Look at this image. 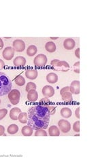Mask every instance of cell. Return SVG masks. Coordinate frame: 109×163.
<instances>
[{
    "label": "cell",
    "instance_id": "cell-1",
    "mask_svg": "<svg viewBox=\"0 0 109 163\" xmlns=\"http://www.w3.org/2000/svg\"><path fill=\"white\" fill-rule=\"evenodd\" d=\"M50 113L45 105H38L31 107L27 113V124L33 130L48 128L50 122Z\"/></svg>",
    "mask_w": 109,
    "mask_h": 163
},
{
    "label": "cell",
    "instance_id": "cell-2",
    "mask_svg": "<svg viewBox=\"0 0 109 163\" xmlns=\"http://www.w3.org/2000/svg\"><path fill=\"white\" fill-rule=\"evenodd\" d=\"M12 87V83L6 74L0 72V97L8 95Z\"/></svg>",
    "mask_w": 109,
    "mask_h": 163
},
{
    "label": "cell",
    "instance_id": "cell-3",
    "mask_svg": "<svg viewBox=\"0 0 109 163\" xmlns=\"http://www.w3.org/2000/svg\"><path fill=\"white\" fill-rule=\"evenodd\" d=\"M51 65L54 70L57 72H67L70 69V67L68 62L66 61H60L58 59H53L50 62Z\"/></svg>",
    "mask_w": 109,
    "mask_h": 163
},
{
    "label": "cell",
    "instance_id": "cell-4",
    "mask_svg": "<svg viewBox=\"0 0 109 163\" xmlns=\"http://www.w3.org/2000/svg\"><path fill=\"white\" fill-rule=\"evenodd\" d=\"M8 97L10 103L12 105H17L19 103L21 97V93L19 90L13 89L11 90L10 92L8 94Z\"/></svg>",
    "mask_w": 109,
    "mask_h": 163
},
{
    "label": "cell",
    "instance_id": "cell-5",
    "mask_svg": "<svg viewBox=\"0 0 109 163\" xmlns=\"http://www.w3.org/2000/svg\"><path fill=\"white\" fill-rule=\"evenodd\" d=\"M47 63V57L45 54H40L34 59V64L36 67H44Z\"/></svg>",
    "mask_w": 109,
    "mask_h": 163
},
{
    "label": "cell",
    "instance_id": "cell-6",
    "mask_svg": "<svg viewBox=\"0 0 109 163\" xmlns=\"http://www.w3.org/2000/svg\"><path fill=\"white\" fill-rule=\"evenodd\" d=\"M58 127L59 130L63 133H67L71 130V124L66 120L62 119L58 122Z\"/></svg>",
    "mask_w": 109,
    "mask_h": 163
},
{
    "label": "cell",
    "instance_id": "cell-7",
    "mask_svg": "<svg viewBox=\"0 0 109 163\" xmlns=\"http://www.w3.org/2000/svg\"><path fill=\"white\" fill-rule=\"evenodd\" d=\"M14 49L10 46H8L3 50L2 56L6 61H10L14 56Z\"/></svg>",
    "mask_w": 109,
    "mask_h": 163
},
{
    "label": "cell",
    "instance_id": "cell-8",
    "mask_svg": "<svg viewBox=\"0 0 109 163\" xmlns=\"http://www.w3.org/2000/svg\"><path fill=\"white\" fill-rule=\"evenodd\" d=\"M13 48L17 52H23L25 49V44L22 40H16L12 43Z\"/></svg>",
    "mask_w": 109,
    "mask_h": 163
},
{
    "label": "cell",
    "instance_id": "cell-9",
    "mask_svg": "<svg viewBox=\"0 0 109 163\" xmlns=\"http://www.w3.org/2000/svg\"><path fill=\"white\" fill-rule=\"evenodd\" d=\"M42 93L45 97L50 98L54 95V89L51 86L46 85L42 88Z\"/></svg>",
    "mask_w": 109,
    "mask_h": 163
},
{
    "label": "cell",
    "instance_id": "cell-10",
    "mask_svg": "<svg viewBox=\"0 0 109 163\" xmlns=\"http://www.w3.org/2000/svg\"><path fill=\"white\" fill-rule=\"evenodd\" d=\"M70 92L72 94L79 95L80 93V82L78 80H74L71 82L70 86Z\"/></svg>",
    "mask_w": 109,
    "mask_h": 163
},
{
    "label": "cell",
    "instance_id": "cell-11",
    "mask_svg": "<svg viewBox=\"0 0 109 163\" xmlns=\"http://www.w3.org/2000/svg\"><path fill=\"white\" fill-rule=\"evenodd\" d=\"M25 76L30 80H35L36 79L38 76V70L34 69H28L25 71Z\"/></svg>",
    "mask_w": 109,
    "mask_h": 163
},
{
    "label": "cell",
    "instance_id": "cell-12",
    "mask_svg": "<svg viewBox=\"0 0 109 163\" xmlns=\"http://www.w3.org/2000/svg\"><path fill=\"white\" fill-rule=\"evenodd\" d=\"M76 46L75 41L72 38H67L63 42V47L66 50H72Z\"/></svg>",
    "mask_w": 109,
    "mask_h": 163
},
{
    "label": "cell",
    "instance_id": "cell-13",
    "mask_svg": "<svg viewBox=\"0 0 109 163\" xmlns=\"http://www.w3.org/2000/svg\"><path fill=\"white\" fill-rule=\"evenodd\" d=\"M21 112V110L20 108L13 107L12 109H11L10 111V118L12 120H18V117Z\"/></svg>",
    "mask_w": 109,
    "mask_h": 163
},
{
    "label": "cell",
    "instance_id": "cell-14",
    "mask_svg": "<svg viewBox=\"0 0 109 163\" xmlns=\"http://www.w3.org/2000/svg\"><path fill=\"white\" fill-rule=\"evenodd\" d=\"M13 64L16 67H23L26 64V59L23 56H17L13 61Z\"/></svg>",
    "mask_w": 109,
    "mask_h": 163
},
{
    "label": "cell",
    "instance_id": "cell-15",
    "mask_svg": "<svg viewBox=\"0 0 109 163\" xmlns=\"http://www.w3.org/2000/svg\"><path fill=\"white\" fill-rule=\"evenodd\" d=\"M38 99V93L36 90H31L27 93V99L30 102H36Z\"/></svg>",
    "mask_w": 109,
    "mask_h": 163
},
{
    "label": "cell",
    "instance_id": "cell-16",
    "mask_svg": "<svg viewBox=\"0 0 109 163\" xmlns=\"http://www.w3.org/2000/svg\"><path fill=\"white\" fill-rule=\"evenodd\" d=\"M48 133L51 137H58L60 135V130L57 126L52 125L49 127L48 129Z\"/></svg>",
    "mask_w": 109,
    "mask_h": 163
},
{
    "label": "cell",
    "instance_id": "cell-17",
    "mask_svg": "<svg viewBox=\"0 0 109 163\" xmlns=\"http://www.w3.org/2000/svg\"><path fill=\"white\" fill-rule=\"evenodd\" d=\"M46 80L50 84H55L58 81V76L56 74L51 72L47 74L46 76Z\"/></svg>",
    "mask_w": 109,
    "mask_h": 163
},
{
    "label": "cell",
    "instance_id": "cell-18",
    "mask_svg": "<svg viewBox=\"0 0 109 163\" xmlns=\"http://www.w3.org/2000/svg\"><path fill=\"white\" fill-rule=\"evenodd\" d=\"M21 133L26 137L32 136L33 134V129L29 125L24 126L21 129Z\"/></svg>",
    "mask_w": 109,
    "mask_h": 163
},
{
    "label": "cell",
    "instance_id": "cell-19",
    "mask_svg": "<svg viewBox=\"0 0 109 163\" xmlns=\"http://www.w3.org/2000/svg\"><path fill=\"white\" fill-rule=\"evenodd\" d=\"M61 115L62 117L65 118H69L72 115V112L69 107H65L61 109Z\"/></svg>",
    "mask_w": 109,
    "mask_h": 163
},
{
    "label": "cell",
    "instance_id": "cell-20",
    "mask_svg": "<svg viewBox=\"0 0 109 163\" xmlns=\"http://www.w3.org/2000/svg\"><path fill=\"white\" fill-rule=\"evenodd\" d=\"M45 49L47 52L50 53H52L56 51L57 46H56V44H54L53 42H48L45 44Z\"/></svg>",
    "mask_w": 109,
    "mask_h": 163
},
{
    "label": "cell",
    "instance_id": "cell-21",
    "mask_svg": "<svg viewBox=\"0 0 109 163\" xmlns=\"http://www.w3.org/2000/svg\"><path fill=\"white\" fill-rule=\"evenodd\" d=\"M8 133L10 135H14L16 133H18L19 131V127L18 125H17L16 124H10L8 126Z\"/></svg>",
    "mask_w": 109,
    "mask_h": 163
},
{
    "label": "cell",
    "instance_id": "cell-22",
    "mask_svg": "<svg viewBox=\"0 0 109 163\" xmlns=\"http://www.w3.org/2000/svg\"><path fill=\"white\" fill-rule=\"evenodd\" d=\"M37 52H38V48L34 45H31L27 49V54L29 56H34L35 54H36Z\"/></svg>",
    "mask_w": 109,
    "mask_h": 163
},
{
    "label": "cell",
    "instance_id": "cell-23",
    "mask_svg": "<svg viewBox=\"0 0 109 163\" xmlns=\"http://www.w3.org/2000/svg\"><path fill=\"white\" fill-rule=\"evenodd\" d=\"M61 98L62 100L65 102H72L73 101L72 94L70 91L66 92V93L62 94Z\"/></svg>",
    "mask_w": 109,
    "mask_h": 163
},
{
    "label": "cell",
    "instance_id": "cell-24",
    "mask_svg": "<svg viewBox=\"0 0 109 163\" xmlns=\"http://www.w3.org/2000/svg\"><path fill=\"white\" fill-rule=\"evenodd\" d=\"M19 121L22 124H26L27 122V113L26 112H21L18 117Z\"/></svg>",
    "mask_w": 109,
    "mask_h": 163
},
{
    "label": "cell",
    "instance_id": "cell-25",
    "mask_svg": "<svg viewBox=\"0 0 109 163\" xmlns=\"http://www.w3.org/2000/svg\"><path fill=\"white\" fill-rule=\"evenodd\" d=\"M14 82L17 85H18L19 86H22L25 84V80L22 76H19L18 77L15 78Z\"/></svg>",
    "mask_w": 109,
    "mask_h": 163
},
{
    "label": "cell",
    "instance_id": "cell-26",
    "mask_svg": "<svg viewBox=\"0 0 109 163\" xmlns=\"http://www.w3.org/2000/svg\"><path fill=\"white\" fill-rule=\"evenodd\" d=\"M36 88L37 86L36 84L34 83V82H29V83H27L26 87H25V90L28 93L31 90H36Z\"/></svg>",
    "mask_w": 109,
    "mask_h": 163
},
{
    "label": "cell",
    "instance_id": "cell-27",
    "mask_svg": "<svg viewBox=\"0 0 109 163\" xmlns=\"http://www.w3.org/2000/svg\"><path fill=\"white\" fill-rule=\"evenodd\" d=\"M36 133H35V136L38 137V136H44L46 137L47 136V133L46 132V131H44V129H38V130H36Z\"/></svg>",
    "mask_w": 109,
    "mask_h": 163
},
{
    "label": "cell",
    "instance_id": "cell-28",
    "mask_svg": "<svg viewBox=\"0 0 109 163\" xmlns=\"http://www.w3.org/2000/svg\"><path fill=\"white\" fill-rule=\"evenodd\" d=\"M46 108L48 109V111H49L50 113V115H53L56 112V108H57V107L56 106H52V105H45Z\"/></svg>",
    "mask_w": 109,
    "mask_h": 163
},
{
    "label": "cell",
    "instance_id": "cell-29",
    "mask_svg": "<svg viewBox=\"0 0 109 163\" xmlns=\"http://www.w3.org/2000/svg\"><path fill=\"white\" fill-rule=\"evenodd\" d=\"M8 113V109H6V108H3V109H0V120L4 118L6 116Z\"/></svg>",
    "mask_w": 109,
    "mask_h": 163
},
{
    "label": "cell",
    "instance_id": "cell-30",
    "mask_svg": "<svg viewBox=\"0 0 109 163\" xmlns=\"http://www.w3.org/2000/svg\"><path fill=\"white\" fill-rule=\"evenodd\" d=\"M73 130L76 133L80 132V121H77L73 124Z\"/></svg>",
    "mask_w": 109,
    "mask_h": 163
},
{
    "label": "cell",
    "instance_id": "cell-31",
    "mask_svg": "<svg viewBox=\"0 0 109 163\" xmlns=\"http://www.w3.org/2000/svg\"><path fill=\"white\" fill-rule=\"evenodd\" d=\"M74 72L77 74L80 73V61L76 62L75 64H74Z\"/></svg>",
    "mask_w": 109,
    "mask_h": 163
},
{
    "label": "cell",
    "instance_id": "cell-32",
    "mask_svg": "<svg viewBox=\"0 0 109 163\" xmlns=\"http://www.w3.org/2000/svg\"><path fill=\"white\" fill-rule=\"evenodd\" d=\"M49 103H50V100L47 97L42 98V99L40 101V103H41V105H42V104H44V105H47V104Z\"/></svg>",
    "mask_w": 109,
    "mask_h": 163
},
{
    "label": "cell",
    "instance_id": "cell-33",
    "mask_svg": "<svg viewBox=\"0 0 109 163\" xmlns=\"http://www.w3.org/2000/svg\"><path fill=\"white\" fill-rule=\"evenodd\" d=\"M68 91H70V86H66V87H63V88H61V90H60V95H61L62 94Z\"/></svg>",
    "mask_w": 109,
    "mask_h": 163
},
{
    "label": "cell",
    "instance_id": "cell-34",
    "mask_svg": "<svg viewBox=\"0 0 109 163\" xmlns=\"http://www.w3.org/2000/svg\"><path fill=\"white\" fill-rule=\"evenodd\" d=\"M5 133V128L2 125H0V136H2L4 135Z\"/></svg>",
    "mask_w": 109,
    "mask_h": 163
},
{
    "label": "cell",
    "instance_id": "cell-35",
    "mask_svg": "<svg viewBox=\"0 0 109 163\" xmlns=\"http://www.w3.org/2000/svg\"><path fill=\"white\" fill-rule=\"evenodd\" d=\"M75 116L78 119L80 118V107H77L75 110Z\"/></svg>",
    "mask_w": 109,
    "mask_h": 163
},
{
    "label": "cell",
    "instance_id": "cell-36",
    "mask_svg": "<svg viewBox=\"0 0 109 163\" xmlns=\"http://www.w3.org/2000/svg\"><path fill=\"white\" fill-rule=\"evenodd\" d=\"M4 66H5L4 61H3V60H1V58H0V71L3 69V67H4Z\"/></svg>",
    "mask_w": 109,
    "mask_h": 163
},
{
    "label": "cell",
    "instance_id": "cell-37",
    "mask_svg": "<svg viewBox=\"0 0 109 163\" xmlns=\"http://www.w3.org/2000/svg\"><path fill=\"white\" fill-rule=\"evenodd\" d=\"M75 56H77L78 58H80V48H77L75 50Z\"/></svg>",
    "mask_w": 109,
    "mask_h": 163
},
{
    "label": "cell",
    "instance_id": "cell-38",
    "mask_svg": "<svg viewBox=\"0 0 109 163\" xmlns=\"http://www.w3.org/2000/svg\"><path fill=\"white\" fill-rule=\"evenodd\" d=\"M3 45H4V44H3V42L2 39L0 38V50H1V49H2V48H3Z\"/></svg>",
    "mask_w": 109,
    "mask_h": 163
},
{
    "label": "cell",
    "instance_id": "cell-39",
    "mask_svg": "<svg viewBox=\"0 0 109 163\" xmlns=\"http://www.w3.org/2000/svg\"><path fill=\"white\" fill-rule=\"evenodd\" d=\"M58 38H50V39H52V40H57Z\"/></svg>",
    "mask_w": 109,
    "mask_h": 163
},
{
    "label": "cell",
    "instance_id": "cell-40",
    "mask_svg": "<svg viewBox=\"0 0 109 163\" xmlns=\"http://www.w3.org/2000/svg\"><path fill=\"white\" fill-rule=\"evenodd\" d=\"M0 104H1V99H0Z\"/></svg>",
    "mask_w": 109,
    "mask_h": 163
}]
</instances>
